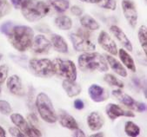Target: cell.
<instances>
[{"mask_svg":"<svg viewBox=\"0 0 147 137\" xmlns=\"http://www.w3.org/2000/svg\"><path fill=\"white\" fill-rule=\"evenodd\" d=\"M7 88L9 91L16 96H22L24 95V90L22 84V81L19 76L13 75L7 80Z\"/></svg>","mask_w":147,"mask_h":137,"instance_id":"4fadbf2b","label":"cell"},{"mask_svg":"<svg viewBox=\"0 0 147 137\" xmlns=\"http://www.w3.org/2000/svg\"><path fill=\"white\" fill-rule=\"evenodd\" d=\"M55 24L58 29L62 31H69L72 27V21L67 16H59L56 17Z\"/></svg>","mask_w":147,"mask_h":137,"instance_id":"cb8c5ba5","label":"cell"},{"mask_svg":"<svg viewBox=\"0 0 147 137\" xmlns=\"http://www.w3.org/2000/svg\"><path fill=\"white\" fill-rule=\"evenodd\" d=\"M28 119H29V123H30V125H32V126L37 128L38 121V118H37V116H35V114L32 113V114H31V115H29Z\"/></svg>","mask_w":147,"mask_h":137,"instance_id":"8d00e7d4","label":"cell"},{"mask_svg":"<svg viewBox=\"0 0 147 137\" xmlns=\"http://www.w3.org/2000/svg\"><path fill=\"white\" fill-rule=\"evenodd\" d=\"M49 4L57 12H60V13L67 11L70 6L68 0H49Z\"/></svg>","mask_w":147,"mask_h":137,"instance_id":"d4e9b609","label":"cell"},{"mask_svg":"<svg viewBox=\"0 0 147 137\" xmlns=\"http://www.w3.org/2000/svg\"><path fill=\"white\" fill-rule=\"evenodd\" d=\"M112 95L117 98V101L121 102L122 104H124L125 106H126L127 108L133 109V110H136L137 109L138 102L131 96L127 95L126 93L123 92L120 90H114L112 91Z\"/></svg>","mask_w":147,"mask_h":137,"instance_id":"2e32d148","label":"cell"},{"mask_svg":"<svg viewBox=\"0 0 147 137\" xmlns=\"http://www.w3.org/2000/svg\"><path fill=\"white\" fill-rule=\"evenodd\" d=\"M58 121L62 127L66 128L71 130H75L78 128V125L73 116L69 115L65 111H61L58 116Z\"/></svg>","mask_w":147,"mask_h":137,"instance_id":"d6986e66","label":"cell"},{"mask_svg":"<svg viewBox=\"0 0 147 137\" xmlns=\"http://www.w3.org/2000/svg\"><path fill=\"white\" fill-rule=\"evenodd\" d=\"M98 5L102 8L108 9V10H111V11H115L116 8H117L116 0H103V1Z\"/></svg>","mask_w":147,"mask_h":137,"instance_id":"4dcf8cb0","label":"cell"},{"mask_svg":"<svg viewBox=\"0 0 147 137\" xmlns=\"http://www.w3.org/2000/svg\"><path fill=\"white\" fill-rule=\"evenodd\" d=\"M53 67L55 74L67 80L76 81L77 78V68L75 63L71 60H63L56 58L53 62Z\"/></svg>","mask_w":147,"mask_h":137,"instance_id":"52a82bcc","label":"cell"},{"mask_svg":"<svg viewBox=\"0 0 147 137\" xmlns=\"http://www.w3.org/2000/svg\"><path fill=\"white\" fill-rule=\"evenodd\" d=\"M104 80L106 82V83L110 85V86H113V87H117L119 89H123L124 88V84L123 82L120 81L119 79H117L115 76H113L112 74H105L104 76Z\"/></svg>","mask_w":147,"mask_h":137,"instance_id":"83f0119b","label":"cell"},{"mask_svg":"<svg viewBox=\"0 0 147 137\" xmlns=\"http://www.w3.org/2000/svg\"><path fill=\"white\" fill-rule=\"evenodd\" d=\"M80 23L83 28L88 31H97L100 28V25L96 19L90 15H84L80 18Z\"/></svg>","mask_w":147,"mask_h":137,"instance_id":"603a6c76","label":"cell"},{"mask_svg":"<svg viewBox=\"0 0 147 137\" xmlns=\"http://www.w3.org/2000/svg\"><path fill=\"white\" fill-rule=\"evenodd\" d=\"M136 110L138 112H144L146 110V104L145 103H143V102H138Z\"/></svg>","mask_w":147,"mask_h":137,"instance_id":"f35d334b","label":"cell"},{"mask_svg":"<svg viewBox=\"0 0 147 137\" xmlns=\"http://www.w3.org/2000/svg\"><path fill=\"white\" fill-rule=\"evenodd\" d=\"M35 104L41 118L45 122L48 123H54L57 121V116L53 104L50 97L45 93L42 92L38 95Z\"/></svg>","mask_w":147,"mask_h":137,"instance_id":"277c9868","label":"cell"},{"mask_svg":"<svg viewBox=\"0 0 147 137\" xmlns=\"http://www.w3.org/2000/svg\"><path fill=\"white\" fill-rule=\"evenodd\" d=\"M62 86H63V89L65 90V91L66 92V94L68 95L69 97L77 96L82 91L81 86L78 84H77L75 81L65 79L62 83Z\"/></svg>","mask_w":147,"mask_h":137,"instance_id":"ac0fdd59","label":"cell"},{"mask_svg":"<svg viewBox=\"0 0 147 137\" xmlns=\"http://www.w3.org/2000/svg\"><path fill=\"white\" fill-rule=\"evenodd\" d=\"M11 45L18 51H25L32 47L34 39V31L29 26H12L7 35Z\"/></svg>","mask_w":147,"mask_h":137,"instance_id":"6da1fadb","label":"cell"},{"mask_svg":"<svg viewBox=\"0 0 147 137\" xmlns=\"http://www.w3.org/2000/svg\"><path fill=\"white\" fill-rule=\"evenodd\" d=\"M105 123V120L98 112H92L87 117V124L92 131L99 130Z\"/></svg>","mask_w":147,"mask_h":137,"instance_id":"e0dca14e","label":"cell"},{"mask_svg":"<svg viewBox=\"0 0 147 137\" xmlns=\"http://www.w3.org/2000/svg\"><path fill=\"white\" fill-rule=\"evenodd\" d=\"M24 17L29 22H38L50 11L49 5L41 0H28L21 8Z\"/></svg>","mask_w":147,"mask_h":137,"instance_id":"3957f363","label":"cell"},{"mask_svg":"<svg viewBox=\"0 0 147 137\" xmlns=\"http://www.w3.org/2000/svg\"><path fill=\"white\" fill-rule=\"evenodd\" d=\"M11 112H12V109H11V104L5 100H0V113L5 116H9L11 115Z\"/></svg>","mask_w":147,"mask_h":137,"instance_id":"f546056e","label":"cell"},{"mask_svg":"<svg viewBox=\"0 0 147 137\" xmlns=\"http://www.w3.org/2000/svg\"><path fill=\"white\" fill-rule=\"evenodd\" d=\"M6 135V134H5V130L0 126V137H5Z\"/></svg>","mask_w":147,"mask_h":137,"instance_id":"b9f144b4","label":"cell"},{"mask_svg":"<svg viewBox=\"0 0 147 137\" xmlns=\"http://www.w3.org/2000/svg\"><path fill=\"white\" fill-rule=\"evenodd\" d=\"M106 61H107L108 65L111 67V69L116 74H117L122 77L127 76V71H126L125 68L122 65V63L119 61H117L115 57H113L112 56H109V55H107Z\"/></svg>","mask_w":147,"mask_h":137,"instance_id":"44dd1931","label":"cell"},{"mask_svg":"<svg viewBox=\"0 0 147 137\" xmlns=\"http://www.w3.org/2000/svg\"><path fill=\"white\" fill-rule=\"evenodd\" d=\"M72 43L73 48L77 51H92L96 49L95 43L91 40V34L84 28L78 29V33H71L69 35Z\"/></svg>","mask_w":147,"mask_h":137,"instance_id":"5b68a950","label":"cell"},{"mask_svg":"<svg viewBox=\"0 0 147 137\" xmlns=\"http://www.w3.org/2000/svg\"><path fill=\"white\" fill-rule=\"evenodd\" d=\"M92 137H102L104 136V134L103 133H97V134H93L91 135Z\"/></svg>","mask_w":147,"mask_h":137,"instance_id":"7bdbcfd3","label":"cell"},{"mask_svg":"<svg viewBox=\"0 0 147 137\" xmlns=\"http://www.w3.org/2000/svg\"><path fill=\"white\" fill-rule=\"evenodd\" d=\"M29 68L35 76L38 77L48 78L55 75L53 63L47 58L31 59L29 62Z\"/></svg>","mask_w":147,"mask_h":137,"instance_id":"8992f818","label":"cell"},{"mask_svg":"<svg viewBox=\"0 0 147 137\" xmlns=\"http://www.w3.org/2000/svg\"><path fill=\"white\" fill-rule=\"evenodd\" d=\"M98 42L99 45L108 53H110L112 56L117 55V47L115 41L111 38V37L105 31H101L98 37Z\"/></svg>","mask_w":147,"mask_h":137,"instance_id":"30bf717a","label":"cell"},{"mask_svg":"<svg viewBox=\"0 0 147 137\" xmlns=\"http://www.w3.org/2000/svg\"><path fill=\"white\" fill-rule=\"evenodd\" d=\"M78 65L84 72H106L109 66L103 55L98 52H85L78 57Z\"/></svg>","mask_w":147,"mask_h":137,"instance_id":"7a4b0ae2","label":"cell"},{"mask_svg":"<svg viewBox=\"0 0 147 137\" xmlns=\"http://www.w3.org/2000/svg\"><path fill=\"white\" fill-rule=\"evenodd\" d=\"M11 120L13 124L18 127L25 136L30 137H40L42 136L41 132L36 128L29 123L20 114H11Z\"/></svg>","mask_w":147,"mask_h":137,"instance_id":"ba28073f","label":"cell"},{"mask_svg":"<svg viewBox=\"0 0 147 137\" xmlns=\"http://www.w3.org/2000/svg\"><path fill=\"white\" fill-rule=\"evenodd\" d=\"M106 115L111 120H116L120 116L126 117H135V114L131 111H127L122 108L120 106L115 103H109L106 107Z\"/></svg>","mask_w":147,"mask_h":137,"instance_id":"7c38bea8","label":"cell"},{"mask_svg":"<svg viewBox=\"0 0 147 137\" xmlns=\"http://www.w3.org/2000/svg\"><path fill=\"white\" fill-rule=\"evenodd\" d=\"M71 13L74 15V16H77V17H80L82 16L83 14V10L81 7L78 6V5H73L71 8Z\"/></svg>","mask_w":147,"mask_h":137,"instance_id":"d590c367","label":"cell"},{"mask_svg":"<svg viewBox=\"0 0 147 137\" xmlns=\"http://www.w3.org/2000/svg\"><path fill=\"white\" fill-rule=\"evenodd\" d=\"M12 26H13L12 23H11V22H6V23H5L4 24L1 25V27H0V31H1L2 33H4L5 35L7 36L8 33L10 32L11 29L12 28Z\"/></svg>","mask_w":147,"mask_h":137,"instance_id":"d6a6232c","label":"cell"},{"mask_svg":"<svg viewBox=\"0 0 147 137\" xmlns=\"http://www.w3.org/2000/svg\"><path fill=\"white\" fill-rule=\"evenodd\" d=\"M51 48V41H49L44 35H38L34 37L32 49L37 54H46Z\"/></svg>","mask_w":147,"mask_h":137,"instance_id":"8fae6325","label":"cell"},{"mask_svg":"<svg viewBox=\"0 0 147 137\" xmlns=\"http://www.w3.org/2000/svg\"><path fill=\"white\" fill-rule=\"evenodd\" d=\"M125 134L128 136L136 137V136H138L139 135V134H140V128L133 122L128 121V122H125Z\"/></svg>","mask_w":147,"mask_h":137,"instance_id":"484cf974","label":"cell"},{"mask_svg":"<svg viewBox=\"0 0 147 137\" xmlns=\"http://www.w3.org/2000/svg\"><path fill=\"white\" fill-rule=\"evenodd\" d=\"M74 107L75 108L78 109V110H80V109H83L84 107V103L82 100L80 99H77L74 101Z\"/></svg>","mask_w":147,"mask_h":137,"instance_id":"74e56055","label":"cell"},{"mask_svg":"<svg viewBox=\"0 0 147 137\" xmlns=\"http://www.w3.org/2000/svg\"><path fill=\"white\" fill-rule=\"evenodd\" d=\"M0 93H1V88H0Z\"/></svg>","mask_w":147,"mask_h":137,"instance_id":"f6af8a7d","label":"cell"},{"mask_svg":"<svg viewBox=\"0 0 147 137\" xmlns=\"http://www.w3.org/2000/svg\"><path fill=\"white\" fill-rule=\"evenodd\" d=\"M1 58H2V55L0 54V60H1Z\"/></svg>","mask_w":147,"mask_h":137,"instance_id":"ee69618b","label":"cell"},{"mask_svg":"<svg viewBox=\"0 0 147 137\" xmlns=\"http://www.w3.org/2000/svg\"><path fill=\"white\" fill-rule=\"evenodd\" d=\"M138 41L143 48L144 54H147V27L145 25L140 26V28L138 32Z\"/></svg>","mask_w":147,"mask_h":137,"instance_id":"4316f807","label":"cell"},{"mask_svg":"<svg viewBox=\"0 0 147 137\" xmlns=\"http://www.w3.org/2000/svg\"><path fill=\"white\" fill-rule=\"evenodd\" d=\"M117 54H119L120 60L123 63V64H125V66L131 72H136V70H137L136 64H135L134 60L131 57V55H129V53L124 49H120L117 50Z\"/></svg>","mask_w":147,"mask_h":137,"instance_id":"7402d4cb","label":"cell"},{"mask_svg":"<svg viewBox=\"0 0 147 137\" xmlns=\"http://www.w3.org/2000/svg\"><path fill=\"white\" fill-rule=\"evenodd\" d=\"M11 5L7 0H0V18L4 17L11 11Z\"/></svg>","mask_w":147,"mask_h":137,"instance_id":"f1b7e54d","label":"cell"},{"mask_svg":"<svg viewBox=\"0 0 147 137\" xmlns=\"http://www.w3.org/2000/svg\"><path fill=\"white\" fill-rule=\"evenodd\" d=\"M51 43L57 52L63 54L68 52V44L65 38L60 35L52 34L51 37Z\"/></svg>","mask_w":147,"mask_h":137,"instance_id":"ffe728a7","label":"cell"},{"mask_svg":"<svg viewBox=\"0 0 147 137\" xmlns=\"http://www.w3.org/2000/svg\"><path fill=\"white\" fill-rule=\"evenodd\" d=\"M110 31L113 34V36L117 38V40L121 43V45L123 47H125L129 51H132L133 48H132V44H131V41L129 40V38L125 35V33L119 28V26L112 25L110 28Z\"/></svg>","mask_w":147,"mask_h":137,"instance_id":"9a60e30c","label":"cell"},{"mask_svg":"<svg viewBox=\"0 0 147 137\" xmlns=\"http://www.w3.org/2000/svg\"><path fill=\"white\" fill-rule=\"evenodd\" d=\"M122 11L124 13V16L130 24L131 28H135L138 23V11L137 7L132 0H123L122 3Z\"/></svg>","mask_w":147,"mask_h":137,"instance_id":"9c48e42d","label":"cell"},{"mask_svg":"<svg viewBox=\"0 0 147 137\" xmlns=\"http://www.w3.org/2000/svg\"><path fill=\"white\" fill-rule=\"evenodd\" d=\"M72 136L74 137H84L85 136V134L84 133V131H82L79 128L75 129L73 134H72Z\"/></svg>","mask_w":147,"mask_h":137,"instance_id":"ab89813d","label":"cell"},{"mask_svg":"<svg viewBox=\"0 0 147 137\" xmlns=\"http://www.w3.org/2000/svg\"><path fill=\"white\" fill-rule=\"evenodd\" d=\"M28 1V0H11L12 5L15 9H21L22 6Z\"/></svg>","mask_w":147,"mask_h":137,"instance_id":"e575fe53","label":"cell"},{"mask_svg":"<svg viewBox=\"0 0 147 137\" xmlns=\"http://www.w3.org/2000/svg\"><path fill=\"white\" fill-rule=\"evenodd\" d=\"M88 93H89L91 99L95 102H105L109 97V94L106 92V90L98 84L91 85L88 89Z\"/></svg>","mask_w":147,"mask_h":137,"instance_id":"5bb4252c","label":"cell"},{"mask_svg":"<svg viewBox=\"0 0 147 137\" xmlns=\"http://www.w3.org/2000/svg\"><path fill=\"white\" fill-rule=\"evenodd\" d=\"M8 71H9V68L7 65L4 64L0 66V84L5 83V81L6 80L8 76Z\"/></svg>","mask_w":147,"mask_h":137,"instance_id":"1f68e13d","label":"cell"},{"mask_svg":"<svg viewBox=\"0 0 147 137\" xmlns=\"http://www.w3.org/2000/svg\"><path fill=\"white\" fill-rule=\"evenodd\" d=\"M81 2L84 3H89V4H100L103 0H80Z\"/></svg>","mask_w":147,"mask_h":137,"instance_id":"60d3db41","label":"cell"},{"mask_svg":"<svg viewBox=\"0 0 147 137\" xmlns=\"http://www.w3.org/2000/svg\"><path fill=\"white\" fill-rule=\"evenodd\" d=\"M9 132H10L11 135V136H14V137H24V136H25L18 127L10 128H9Z\"/></svg>","mask_w":147,"mask_h":137,"instance_id":"836d02e7","label":"cell"}]
</instances>
